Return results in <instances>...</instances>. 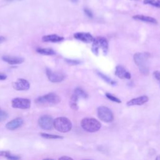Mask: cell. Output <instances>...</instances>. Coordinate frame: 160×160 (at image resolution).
<instances>
[{"label":"cell","mask_w":160,"mask_h":160,"mask_svg":"<svg viewBox=\"0 0 160 160\" xmlns=\"http://www.w3.org/2000/svg\"><path fill=\"white\" fill-rule=\"evenodd\" d=\"M31 101L27 98H16L11 101V106L14 108L26 109L31 107Z\"/></svg>","instance_id":"7"},{"label":"cell","mask_w":160,"mask_h":160,"mask_svg":"<svg viewBox=\"0 0 160 160\" xmlns=\"http://www.w3.org/2000/svg\"><path fill=\"white\" fill-rule=\"evenodd\" d=\"M74 37L75 39L86 43L92 42L94 39L93 36L88 32H76L74 34Z\"/></svg>","instance_id":"11"},{"label":"cell","mask_w":160,"mask_h":160,"mask_svg":"<svg viewBox=\"0 0 160 160\" xmlns=\"http://www.w3.org/2000/svg\"><path fill=\"white\" fill-rule=\"evenodd\" d=\"M98 118L103 122H110L114 119V116L111 110L108 107L101 106L97 109Z\"/></svg>","instance_id":"6"},{"label":"cell","mask_w":160,"mask_h":160,"mask_svg":"<svg viewBox=\"0 0 160 160\" xmlns=\"http://www.w3.org/2000/svg\"><path fill=\"white\" fill-rule=\"evenodd\" d=\"M133 19H136V20H139V21H144L146 22H149V23H151V24H157L158 21H156V19L151 17V16H145V15H135L132 17Z\"/></svg>","instance_id":"17"},{"label":"cell","mask_w":160,"mask_h":160,"mask_svg":"<svg viewBox=\"0 0 160 160\" xmlns=\"http://www.w3.org/2000/svg\"><path fill=\"white\" fill-rule=\"evenodd\" d=\"M42 40L44 42H61L64 40V38L59 36L56 34H49L44 36L42 38Z\"/></svg>","instance_id":"16"},{"label":"cell","mask_w":160,"mask_h":160,"mask_svg":"<svg viewBox=\"0 0 160 160\" xmlns=\"http://www.w3.org/2000/svg\"><path fill=\"white\" fill-rule=\"evenodd\" d=\"M99 48L102 49L104 54H107L108 50V42L107 39L104 37H98L94 38L92 42L91 51L95 55L98 54Z\"/></svg>","instance_id":"5"},{"label":"cell","mask_w":160,"mask_h":160,"mask_svg":"<svg viewBox=\"0 0 160 160\" xmlns=\"http://www.w3.org/2000/svg\"><path fill=\"white\" fill-rule=\"evenodd\" d=\"M84 13L86 14V15L88 17H89V18H91L93 17L92 12V11H91L90 9H88V8H85V9H84Z\"/></svg>","instance_id":"29"},{"label":"cell","mask_w":160,"mask_h":160,"mask_svg":"<svg viewBox=\"0 0 160 160\" xmlns=\"http://www.w3.org/2000/svg\"><path fill=\"white\" fill-rule=\"evenodd\" d=\"M156 160H160V156H158L156 158Z\"/></svg>","instance_id":"34"},{"label":"cell","mask_w":160,"mask_h":160,"mask_svg":"<svg viewBox=\"0 0 160 160\" xmlns=\"http://www.w3.org/2000/svg\"><path fill=\"white\" fill-rule=\"evenodd\" d=\"M74 94H75L78 98H87L88 94L86 92L80 88H77L74 89Z\"/></svg>","instance_id":"20"},{"label":"cell","mask_w":160,"mask_h":160,"mask_svg":"<svg viewBox=\"0 0 160 160\" xmlns=\"http://www.w3.org/2000/svg\"><path fill=\"white\" fill-rule=\"evenodd\" d=\"M6 1H12V0H6Z\"/></svg>","instance_id":"37"},{"label":"cell","mask_w":160,"mask_h":160,"mask_svg":"<svg viewBox=\"0 0 160 160\" xmlns=\"http://www.w3.org/2000/svg\"><path fill=\"white\" fill-rule=\"evenodd\" d=\"M6 76L4 74H0V80H4L6 79Z\"/></svg>","instance_id":"32"},{"label":"cell","mask_w":160,"mask_h":160,"mask_svg":"<svg viewBox=\"0 0 160 160\" xmlns=\"http://www.w3.org/2000/svg\"><path fill=\"white\" fill-rule=\"evenodd\" d=\"M8 118V114L2 110L0 109V122L4 121Z\"/></svg>","instance_id":"25"},{"label":"cell","mask_w":160,"mask_h":160,"mask_svg":"<svg viewBox=\"0 0 160 160\" xmlns=\"http://www.w3.org/2000/svg\"><path fill=\"white\" fill-rule=\"evenodd\" d=\"M23 124V119L21 118H16L6 124V128L10 131H14L19 128H20Z\"/></svg>","instance_id":"12"},{"label":"cell","mask_w":160,"mask_h":160,"mask_svg":"<svg viewBox=\"0 0 160 160\" xmlns=\"http://www.w3.org/2000/svg\"><path fill=\"white\" fill-rule=\"evenodd\" d=\"M84 160H88V159H84Z\"/></svg>","instance_id":"39"},{"label":"cell","mask_w":160,"mask_h":160,"mask_svg":"<svg viewBox=\"0 0 160 160\" xmlns=\"http://www.w3.org/2000/svg\"><path fill=\"white\" fill-rule=\"evenodd\" d=\"M134 1H140V0H134Z\"/></svg>","instance_id":"38"},{"label":"cell","mask_w":160,"mask_h":160,"mask_svg":"<svg viewBox=\"0 0 160 160\" xmlns=\"http://www.w3.org/2000/svg\"><path fill=\"white\" fill-rule=\"evenodd\" d=\"M97 74H98V76H99L102 79H103V80H104L105 82H106L107 83H108V84H111V85H114V84H116V82H115L114 81L112 80L110 78L108 77L107 76H106L105 74H102V72H99V71H97Z\"/></svg>","instance_id":"22"},{"label":"cell","mask_w":160,"mask_h":160,"mask_svg":"<svg viewBox=\"0 0 160 160\" xmlns=\"http://www.w3.org/2000/svg\"><path fill=\"white\" fill-rule=\"evenodd\" d=\"M78 99L79 98L74 94L72 95V96L71 98L70 106L74 110H77L78 109V104H77Z\"/></svg>","instance_id":"21"},{"label":"cell","mask_w":160,"mask_h":160,"mask_svg":"<svg viewBox=\"0 0 160 160\" xmlns=\"http://www.w3.org/2000/svg\"><path fill=\"white\" fill-rule=\"evenodd\" d=\"M5 41V38L3 36H0V44Z\"/></svg>","instance_id":"33"},{"label":"cell","mask_w":160,"mask_h":160,"mask_svg":"<svg viewBox=\"0 0 160 160\" xmlns=\"http://www.w3.org/2000/svg\"><path fill=\"white\" fill-rule=\"evenodd\" d=\"M149 57L150 54L149 52H136L133 56L134 62L139 70L144 75H147L149 72Z\"/></svg>","instance_id":"1"},{"label":"cell","mask_w":160,"mask_h":160,"mask_svg":"<svg viewBox=\"0 0 160 160\" xmlns=\"http://www.w3.org/2000/svg\"><path fill=\"white\" fill-rule=\"evenodd\" d=\"M42 160H54L53 159H50V158H46V159H44Z\"/></svg>","instance_id":"35"},{"label":"cell","mask_w":160,"mask_h":160,"mask_svg":"<svg viewBox=\"0 0 160 160\" xmlns=\"http://www.w3.org/2000/svg\"><path fill=\"white\" fill-rule=\"evenodd\" d=\"M59 160H74L72 158L69 157V156H61L59 158Z\"/></svg>","instance_id":"31"},{"label":"cell","mask_w":160,"mask_h":160,"mask_svg":"<svg viewBox=\"0 0 160 160\" xmlns=\"http://www.w3.org/2000/svg\"><path fill=\"white\" fill-rule=\"evenodd\" d=\"M54 119L49 115H42L38 119V124L39 127L44 130H51L53 126Z\"/></svg>","instance_id":"8"},{"label":"cell","mask_w":160,"mask_h":160,"mask_svg":"<svg viewBox=\"0 0 160 160\" xmlns=\"http://www.w3.org/2000/svg\"><path fill=\"white\" fill-rule=\"evenodd\" d=\"M65 61L71 65H77L80 64V61L75 59H65Z\"/></svg>","instance_id":"27"},{"label":"cell","mask_w":160,"mask_h":160,"mask_svg":"<svg viewBox=\"0 0 160 160\" xmlns=\"http://www.w3.org/2000/svg\"><path fill=\"white\" fill-rule=\"evenodd\" d=\"M42 138H44L45 139H63V137L59 135L56 134H48V133H44V132H41L39 134Z\"/></svg>","instance_id":"19"},{"label":"cell","mask_w":160,"mask_h":160,"mask_svg":"<svg viewBox=\"0 0 160 160\" xmlns=\"http://www.w3.org/2000/svg\"><path fill=\"white\" fill-rule=\"evenodd\" d=\"M144 3L156 8H160V0H144Z\"/></svg>","instance_id":"23"},{"label":"cell","mask_w":160,"mask_h":160,"mask_svg":"<svg viewBox=\"0 0 160 160\" xmlns=\"http://www.w3.org/2000/svg\"><path fill=\"white\" fill-rule=\"evenodd\" d=\"M13 87L17 91H27L30 88V84L24 79H18L14 82Z\"/></svg>","instance_id":"10"},{"label":"cell","mask_w":160,"mask_h":160,"mask_svg":"<svg viewBox=\"0 0 160 160\" xmlns=\"http://www.w3.org/2000/svg\"><path fill=\"white\" fill-rule=\"evenodd\" d=\"M35 101L38 104L54 105L60 102L61 98L58 94L54 92H50L38 97Z\"/></svg>","instance_id":"4"},{"label":"cell","mask_w":160,"mask_h":160,"mask_svg":"<svg viewBox=\"0 0 160 160\" xmlns=\"http://www.w3.org/2000/svg\"><path fill=\"white\" fill-rule=\"evenodd\" d=\"M46 74L48 79L52 82H60L65 79V75L59 72H54L49 68H46Z\"/></svg>","instance_id":"9"},{"label":"cell","mask_w":160,"mask_h":160,"mask_svg":"<svg viewBox=\"0 0 160 160\" xmlns=\"http://www.w3.org/2000/svg\"><path fill=\"white\" fill-rule=\"evenodd\" d=\"M115 74L120 79H129L131 78V74L127 71L123 66L121 65L117 66L116 67Z\"/></svg>","instance_id":"14"},{"label":"cell","mask_w":160,"mask_h":160,"mask_svg":"<svg viewBox=\"0 0 160 160\" xmlns=\"http://www.w3.org/2000/svg\"><path fill=\"white\" fill-rule=\"evenodd\" d=\"M81 126L85 131L94 132L100 129L101 128V124L95 118H86L81 120Z\"/></svg>","instance_id":"2"},{"label":"cell","mask_w":160,"mask_h":160,"mask_svg":"<svg viewBox=\"0 0 160 160\" xmlns=\"http://www.w3.org/2000/svg\"><path fill=\"white\" fill-rule=\"evenodd\" d=\"M54 128L61 132H68L72 129L71 121L66 117H58L54 119Z\"/></svg>","instance_id":"3"},{"label":"cell","mask_w":160,"mask_h":160,"mask_svg":"<svg viewBox=\"0 0 160 160\" xmlns=\"http://www.w3.org/2000/svg\"><path fill=\"white\" fill-rule=\"evenodd\" d=\"M6 158H7L8 160H20V157L17 155L12 154L11 152L6 156Z\"/></svg>","instance_id":"26"},{"label":"cell","mask_w":160,"mask_h":160,"mask_svg":"<svg viewBox=\"0 0 160 160\" xmlns=\"http://www.w3.org/2000/svg\"><path fill=\"white\" fill-rule=\"evenodd\" d=\"M71 1L72 2H76L78 0H71Z\"/></svg>","instance_id":"36"},{"label":"cell","mask_w":160,"mask_h":160,"mask_svg":"<svg viewBox=\"0 0 160 160\" xmlns=\"http://www.w3.org/2000/svg\"><path fill=\"white\" fill-rule=\"evenodd\" d=\"M149 100V98L147 96H141L138 98H133L131 100H129L128 102H127L126 104L128 106H140L145 104Z\"/></svg>","instance_id":"13"},{"label":"cell","mask_w":160,"mask_h":160,"mask_svg":"<svg viewBox=\"0 0 160 160\" xmlns=\"http://www.w3.org/2000/svg\"><path fill=\"white\" fill-rule=\"evenodd\" d=\"M2 59L4 61L8 62V64L14 65V64H19L24 62V59L19 57H15V56H3Z\"/></svg>","instance_id":"15"},{"label":"cell","mask_w":160,"mask_h":160,"mask_svg":"<svg viewBox=\"0 0 160 160\" xmlns=\"http://www.w3.org/2000/svg\"><path fill=\"white\" fill-rule=\"evenodd\" d=\"M105 95H106V97L108 99H109V100H111V101H113V102H118V103H120V102H121V100H120L119 98H118L117 97L113 96L112 94H110V93H109V92H106Z\"/></svg>","instance_id":"24"},{"label":"cell","mask_w":160,"mask_h":160,"mask_svg":"<svg viewBox=\"0 0 160 160\" xmlns=\"http://www.w3.org/2000/svg\"><path fill=\"white\" fill-rule=\"evenodd\" d=\"M10 153V152L9 151H0V156H2V157H5L8 155Z\"/></svg>","instance_id":"30"},{"label":"cell","mask_w":160,"mask_h":160,"mask_svg":"<svg viewBox=\"0 0 160 160\" xmlns=\"http://www.w3.org/2000/svg\"><path fill=\"white\" fill-rule=\"evenodd\" d=\"M153 76L154 78L159 82L160 85V71H155L153 72Z\"/></svg>","instance_id":"28"},{"label":"cell","mask_w":160,"mask_h":160,"mask_svg":"<svg viewBox=\"0 0 160 160\" xmlns=\"http://www.w3.org/2000/svg\"><path fill=\"white\" fill-rule=\"evenodd\" d=\"M36 51L42 55H47V56H50V55H54L56 54L55 51L51 49V48H38L36 49Z\"/></svg>","instance_id":"18"}]
</instances>
